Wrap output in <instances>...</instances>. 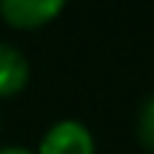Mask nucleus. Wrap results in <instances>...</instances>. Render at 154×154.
I'll return each mask as SVG.
<instances>
[{
	"mask_svg": "<svg viewBox=\"0 0 154 154\" xmlns=\"http://www.w3.org/2000/svg\"><path fill=\"white\" fill-rule=\"evenodd\" d=\"M34 154H97V143L86 123L66 117L46 128Z\"/></svg>",
	"mask_w": 154,
	"mask_h": 154,
	"instance_id": "nucleus-1",
	"label": "nucleus"
},
{
	"mask_svg": "<svg viewBox=\"0 0 154 154\" xmlns=\"http://www.w3.org/2000/svg\"><path fill=\"white\" fill-rule=\"evenodd\" d=\"M63 9H66L63 0H3L0 17L6 20V26L17 32H37L54 23L63 14Z\"/></svg>",
	"mask_w": 154,
	"mask_h": 154,
	"instance_id": "nucleus-2",
	"label": "nucleus"
},
{
	"mask_svg": "<svg viewBox=\"0 0 154 154\" xmlns=\"http://www.w3.org/2000/svg\"><path fill=\"white\" fill-rule=\"evenodd\" d=\"M29 77H32L29 57L17 46L0 40V100L20 94L29 86Z\"/></svg>",
	"mask_w": 154,
	"mask_h": 154,
	"instance_id": "nucleus-3",
	"label": "nucleus"
},
{
	"mask_svg": "<svg viewBox=\"0 0 154 154\" xmlns=\"http://www.w3.org/2000/svg\"><path fill=\"white\" fill-rule=\"evenodd\" d=\"M134 131H137V140L146 151L154 154V94L143 100V106L137 109V117H134Z\"/></svg>",
	"mask_w": 154,
	"mask_h": 154,
	"instance_id": "nucleus-4",
	"label": "nucleus"
},
{
	"mask_svg": "<svg viewBox=\"0 0 154 154\" xmlns=\"http://www.w3.org/2000/svg\"><path fill=\"white\" fill-rule=\"evenodd\" d=\"M0 154H34V151L23 149V146H0Z\"/></svg>",
	"mask_w": 154,
	"mask_h": 154,
	"instance_id": "nucleus-5",
	"label": "nucleus"
}]
</instances>
